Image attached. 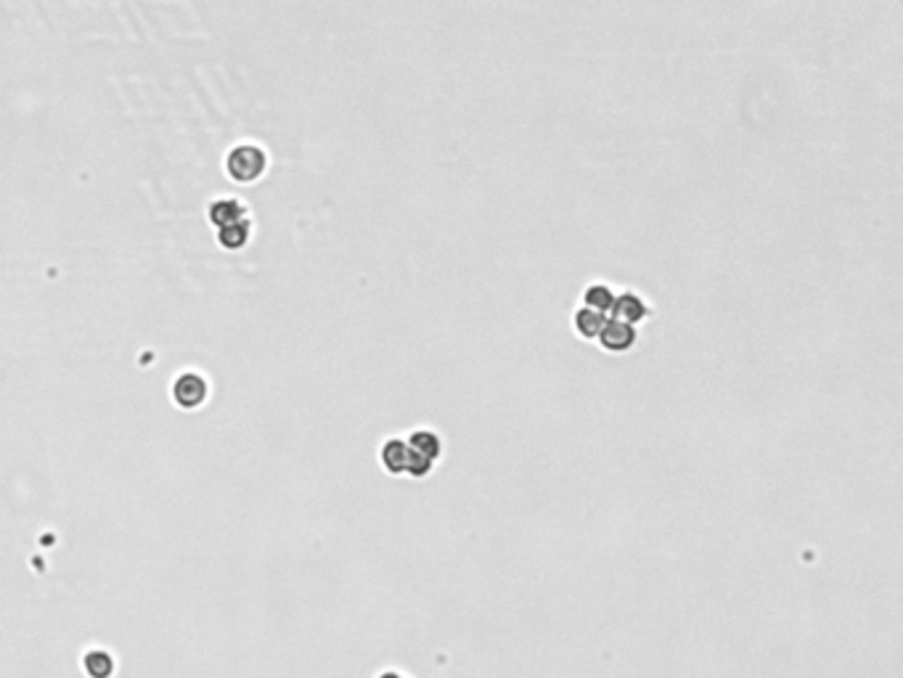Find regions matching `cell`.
<instances>
[{"label":"cell","mask_w":903,"mask_h":678,"mask_svg":"<svg viewBox=\"0 0 903 678\" xmlns=\"http://www.w3.org/2000/svg\"><path fill=\"white\" fill-rule=\"evenodd\" d=\"M649 313H652V305L638 291H621V294H615V302H612V310H610V316L615 321L630 324V326H638L641 321H647Z\"/></svg>","instance_id":"6da1fadb"},{"label":"cell","mask_w":903,"mask_h":678,"mask_svg":"<svg viewBox=\"0 0 903 678\" xmlns=\"http://www.w3.org/2000/svg\"><path fill=\"white\" fill-rule=\"evenodd\" d=\"M599 344L607 352H628L636 342H638V332L630 324H622L615 318H607V324L599 332Z\"/></svg>","instance_id":"7a4b0ae2"},{"label":"cell","mask_w":903,"mask_h":678,"mask_svg":"<svg viewBox=\"0 0 903 678\" xmlns=\"http://www.w3.org/2000/svg\"><path fill=\"white\" fill-rule=\"evenodd\" d=\"M207 382L199 374H180L172 385V397L180 408H199L207 400Z\"/></svg>","instance_id":"3957f363"},{"label":"cell","mask_w":903,"mask_h":678,"mask_svg":"<svg viewBox=\"0 0 903 678\" xmlns=\"http://www.w3.org/2000/svg\"><path fill=\"white\" fill-rule=\"evenodd\" d=\"M265 168V157L255 146H241L230 154V175L239 180H252Z\"/></svg>","instance_id":"277c9868"},{"label":"cell","mask_w":903,"mask_h":678,"mask_svg":"<svg viewBox=\"0 0 903 678\" xmlns=\"http://www.w3.org/2000/svg\"><path fill=\"white\" fill-rule=\"evenodd\" d=\"M604 324H607V316L599 313V310H591L586 305H580L572 313V329H575V335L580 339H596Z\"/></svg>","instance_id":"5b68a950"},{"label":"cell","mask_w":903,"mask_h":678,"mask_svg":"<svg viewBox=\"0 0 903 678\" xmlns=\"http://www.w3.org/2000/svg\"><path fill=\"white\" fill-rule=\"evenodd\" d=\"M408 453H411V446L400 438H390L385 446H382V466L390 472V474H405V466H408Z\"/></svg>","instance_id":"8992f818"},{"label":"cell","mask_w":903,"mask_h":678,"mask_svg":"<svg viewBox=\"0 0 903 678\" xmlns=\"http://www.w3.org/2000/svg\"><path fill=\"white\" fill-rule=\"evenodd\" d=\"M615 289L610 283H591L586 291H583V305L591 308V310H599L604 316H610L612 310V302H615Z\"/></svg>","instance_id":"52a82bcc"},{"label":"cell","mask_w":903,"mask_h":678,"mask_svg":"<svg viewBox=\"0 0 903 678\" xmlns=\"http://www.w3.org/2000/svg\"><path fill=\"white\" fill-rule=\"evenodd\" d=\"M408 446H411L416 453L432 458V461H438L440 453H443V440H440V435L432 432V430H416V432L411 435Z\"/></svg>","instance_id":"ba28073f"},{"label":"cell","mask_w":903,"mask_h":678,"mask_svg":"<svg viewBox=\"0 0 903 678\" xmlns=\"http://www.w3.org/2000/svg\"><path fill=\"white\" fill-rule=\"evenodd\" d=\"M82 668L91 678H109L114 674V657L104 649H91L82 657Z\"/></svg>","instance_id":"9c48e42d"},{"label":"cell","mask_w":903,"mask_h":678,"mask_svg":"<svg viewBox=\"0 0 903 678\" xmlns=\"http://www.w3.org/2000/svg\"><path fill=\"white\" fill-rule=\"evenodd\" d=\"M432 469H435V461H432V458H427V456H421V453H416L413 448H411V453H408V466H405V474H411V477L421 480V477H427Z\"/></svg>","instance_id":"30bf717a"},{"label":"cell","mask_w":903,"mask_h":678,"mask_svg":"<svg viewBox=\"0 0 903 678\" xmlns=\"http://www.w3.org/2000/svg\"><path fill=\"white\" fill-rule=\"evenodd\" d=\"M377 678H408V676H403V674H397V671H385V674H379Z\"/></svg>","instance_id":"8fae6325"}]
</instances>
